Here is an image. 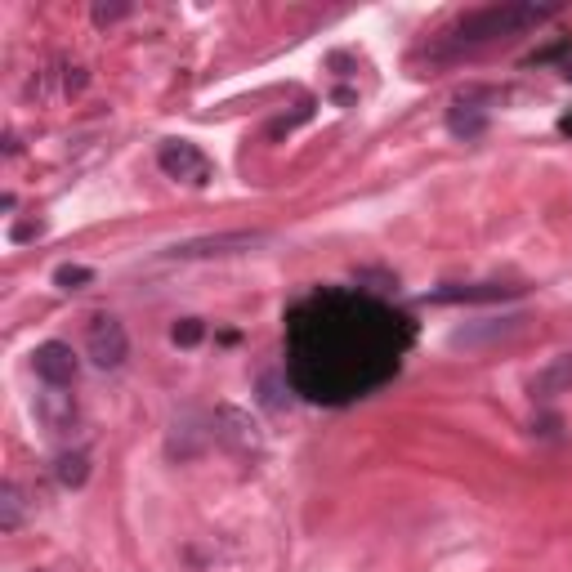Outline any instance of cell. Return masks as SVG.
Listing matches in <instances>:
<instances>
[{
  "label": "cell",
  "instance_id": "obj_7",
  "mask_svg": "<svg viewBox=\"0 0 572 572\" xmlns=\"http://www.w3.org/2000/svg\"><path fill=\"white\" fill-rule=\"evenodd\" d=\"M32 367H36V376H41L45 385L68 389V385H76V371H81V362H76L72 345H63V340H45V345L32 354Z\"/></svg>",
  "mask_w": 572,
  "mask_h": 572
},
{
  "label": "cell",
  "instance_id": "obj_14",
  "mask_svg": "<svg viewBox=\"0 0 572 572\" xmlns=\"http://www.w3.org/2000/svg\"><path fill=\"white\" fill-rule=\"evenodd\" d=\"M202 322H197V318H184V322H179V327H175V345H197V340H202Z\"/></svg>",
  "mask_w": 572,
  "mask_h": 572
},
{
  "label": "cell",
  "instance_id": "obj_12",
  "mask_svg": "<svg viewBox=\"0 0 572 572\" xmlns=\"http://www.w3.org/2000/svg\"><path fill=\"white\" fill-rule=\"evenodd\" d=\"M505 295H514V286H474V291H434V300H505Z\"/></svg>",
  "mask_w": 572,
  "mask_h": 572
},
{
  "label": "cell",
  "instance_id": "obj_4",
  "mask_svg": "<svg viewBox=\"0 0 572 572\" xmlns=\"http://www.w3.org/2000/svg\"><path fill=\"white\" fill-rule=\"evenodd\" d=\"M211 434H215V443H224L233 456H260V452H264L260 425H255L251 412H242V407H228V403L215 407Z\"/></svg>",
  "mask_w": 572,
  "mask_h": 572
},
{
  "label": "cell",
  "instance_id": "obj_2",
  "mask_svg": "<svg viewBox=\"0 0 572 572\" xmlns=\"http://www.w3.org/2000/svg\"><path fill=\"white\" fill-rule=\"evenodd\" d=\"M559 5H488V9H474L465 14L461 23L452 27V41L456 45H483V41H497V36H514V32H528V27L555 18Z\"/></svg>",
  "mask_w": 572,
  "mask_h": 572
},
{
  "label": "cell",
  "instance_id": "obj_9",
  "mask_svg": "<svg viewBox=\"0 0 572 572\" xmlns=\"http://www.w3.org/2000/svg\"><path fill=\"white\" fill-rule=\"evenodd\" d=\"M532 398L537 403H550V398H559V394H572V349L568 354H555L546 362V367L532 376Z\"/></svg>",
  "mask_w": 572,
  "mask_h": 572
},
{
  "label": "cell",
  "instance_id": "obj_10",
  "mask_svg": "<svg viewBox=\"0 0 572 572\" xmlns=\"http://www.w3.org/2000/svg\"><path fill=\"white\" fill-rule=\"evenodd\" d=\"M54 479H59L63 488H81V483L90 479V456L85 452H63L59 461H54Z\"/></svg>",
  "mask_w": 572,
  "mask_h": 572
},
{
  "label": "cell",
  "instance_id": "obj_11",
  "mask_svg": "<svg viewBox=\"0 0 572 572\" xmlns=\"http://www.w3.org/2000/svg\"><path fill=\"white\" fill-rule=\"evenodd\" d=\"M18 528H23V492H18V483H5L0 488V532Z\"/></svg>",
  "mask_w": 572,
  "mask_h": 572
},
{
  "label": "cell",
  "instance_id": "obj_1",
  "mask_svg": "<svg viewBox=\"0 0 572 572\" xmlns=\"http://www.w3.org/2000/svg\"><path fill=\"white\" fill-rule=\"evenodd\" d=\"M385 309L367 300H318L295 327V376L313 398H349L376 385L398 362V340Z\"/></svg>",
  "mask_w": 572,
  "mask_h": 572
},
{
  "label": "cell",
  "instance_id": "obj_6",
  "mask_svg": "<svg viewBox=\"0 0 572 572\" xmlns=\"http://www.w3.org/2000/svg\"><path fill=\"white\" fill-rule=\"evenodd\" d=\"M85 354L94 358V367L117 371L121 362L130 358V336H126V327H121L112 313H99V318H90V327H85Z\"/></svg>",
  "mask_w": 572,
  "mask_h": 572
},
{
  "label": "cell",
  "instance_id": "obj_3",
  "mask_svg": "<svg viewBox=\"0 0 572 572\" xmlns=\"http://www.w3.org/2000/svg\"><path fill=\"white\" fill-rule=\"evenodd\" d=\"M157 166L166 170L175 184H188V188H206V184H211V175H215L211 157H206L197 143H188V139H161Z\"/></svg>",
  "mask_w": 572,
  "mask_h": 572
},
{
  "label": "cell",
  "instance_id": "obj_13",
  "mask_svg": "<svg viewBox=\"0 0 572 572\" xmlns=\"http://www.w3.org/2000/svg\"><path fill=\"white\" fill-rule=\"evenodd\" d=\"M94 278V269H85V264H63L59 273H54V282L63 286V291H76V286H85Z\"/></svg>",
  "mask_w": 572,
  "mask_h": 572
},
{
  "label": "cell",
  "instance_id": "obj_15",
  "mask_svg": "<svg viewBox=\"0 0 572 572\" xmlns=\"http://www.w3.org/2000/svg\"><path fill=\"white\" fill-rule=\"evenodd\" d=\"M126 14V5H94V23H117V18Z\"/></svg>",
  "mask_w": 572,
  "mask_h": 572
},
{
  "label": "cell",
  "instance_id": "obj_8",
  "mask_svg": "<svg viewBox=\"0 0 572 572\" xmlns=\"http://www.w3.org/2000/svg\"><path fill=\"white\" fill-rule=\"evenodd\" d=\"M36 421L50 429V434H68V429L76 425V398L68 394V389L45 385V394L36 398Z\"/></svg>",
  "mask_w": 572,
  "mask_h": 572
},
{
  "label": "cell",
  "instance_id": "obj_5",
  "mask_svg": "<svg viewBox=\"0 0 572 572\" xmlns=\"http://www.w3.org/2000/svg\"><path fill=\"white\" fill-rule=\"evenodd\" d=\"M260 242H269V233L237 228V233H211V237H193V242H175L166 251V260H219V255H242Z\"/></svg>",
  "mask_w": 572,
  "mask_h": 572
}]
</instances>
